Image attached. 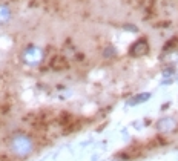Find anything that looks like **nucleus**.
I'll use <instances>...</instances> for the list:
<instances>
[{"instance_id":"nucleus-1","label":"nucleus","mask_w":178,"mask_h":161,"mask_svg":"<svg viewBox=\"0 0 178 161\" xmlns=\"http://www.w3.org/2000/svg\"><path fill=\"white\" fill-rule=\"evenodd\" d=\"M22 58L28 66H37L43 60V51L40 48H37V46H31V48L23 51Z\"/></svg>"},{"instance_id":"nucleus-2","label":"nucleus","mask_w":178,"mask_h":161,"mask_svg":"<svg viewBox=\"0 0 178 161\" xmlns=\"http://www.w3.org/2000/svg\"><path fill=\"white\" fill-rule=\"evenodd\" d=\"M12 149L17 155H28L32 150V143L26 137H17L12 140Z\"/></svg>"},{"instance_id":"nucleus-3","label":"nucleus","mask_w":178,"mask_h":161,"mask_svg":"<svg viewBox=\"0 0 178 161\" xmlns=\"http://www.w3.org/2000/svg\"><path fill=\"white\" fill-rule=\"evenodd\" d=\"M147 43L144 40H140V41H135V44H134L132 48H131V54L135 55V57H140V55H144L146 52H147Z\"/></svg>"},{"instance_id":"nucleus-4","label":"nucleus","mask_w":178,"mask_h":161,"mask_svg":"<svg viewBox=\"0 0 178 161\" xmlns=\"http://www.w3.org/2000/svg\"><path fill=\"white\" fill-rule=\"evenodd\" d=\"M175 126H177V123H175V120L172 117H164L163 120H160V123H158V129L160 130H172V129H175Z\"/></svg>"},{"instance_id":"nucleus-5","label":"nucleus","mask_w":178,"mask_h":161,"mask_svg":"<svg viewBox=\"0 0 178 161\" xmlns=\"http://www.w3.org/2000/svg\"><path fill=\"white\" fill-rule=\"evenodd\" d=\"M150 98V94H140V95H135L134 98H131L128 103L129 106H135V104H140V103H144L146 100Z\"/></svg>"},{"instance_id":"nucleus-6","label":"nucleus","mask_w":178,"mask_h":161,"mask_svg":"<svg viewBox=\"0 0 178 161\" xmlns=\"http://www.w3.org/2000/svg\"><path fill=\"white\" fill-rule=\"evenodd\" d=\"M9 19H11V11H9V8L0 5V25L6 23Z\"/></svg>"}]
</instances>
